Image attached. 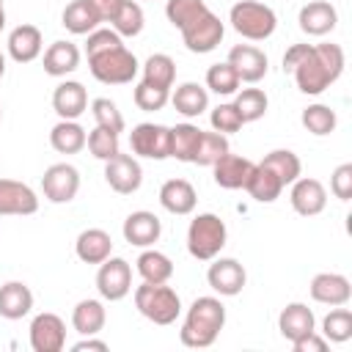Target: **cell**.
<instances>
[{
	"instance_id": "6da1fadb",
	"label": "cell",
	"mask_w": 352,
	"mask_h": 352,
	"mask_svg": "<svg viewBox=\"0 0 352 352\" xmlns=\"http://www.w3.org/2000/svg\"><path fill=\"white\" fill-rule=\"evenodd\" d=\"M344 72V50L338 44H311L300 63L292 69V77L297 88L305 96H319L324 94Z\"/></svg>"
},
{
	"instance_id": "7a4b0ae2",
	"label": "cell",
	"mask_w": 352,
	"mask_h": 352,
	"mask_svg": "<svg viewBox=\"0 0 352 352\" xmlns=\"http://www.w3.org/2000/svg\"><path fill=\"white\" fill-rule=\"evenodd\" d=\"M226 327V305L220 297L204 294L195 297L184 314L182 330H179V341L190 349H206L217 341L220 330Z\"/></svg>"
},
{
	"instance_id": "3957f363",
	"label": "cell",
	"mask_w": 352,
	"mask_h": 352,
	"mask_svg": "<svg viewBox=\"0 0 352 352\" xmlns=\"http://www.w3.org/2000/svg\"><path fill=\"white\" fill-rule=\"evenodd\" d=\"M228 242V228L220 214L201 212L187 226V253L195 261H212Z\"/></svg>"
},
{
	"instance_id": "277c9868",
	"label": "cell",
	"mask_w": 352,
	"mask_h": 352,
	"mask_svg": "<svg viewBox=\"0 0 352 352\" xmlns=\"http://www.w3.org/2000/svg\"><path fill=\"white\" fill-rule=\"evenodd\" d=\"M85 58H88L91 77L99 80L102 85H126L140 72V63H138L135 52L126 44H118V47H110V50L85 55Z\"/></svg>"
},
{
	"instance_id": "5b68a950",
	"label": "cell",
	"mask_w": 352,
	"mask_h": 352,
	"mask_svg": "<svg viewBox=\"0 0 352 352\" xmlns=\"http://www.w3.org/2000/svg\"><path fill=\"white\" fill-rule=\"evenodd\" d=\"M135 308L140 311V316H146L148 322L168 327L182 316V300L176 294L173 286L168 283H140L135 286Z\"/></svg>"
},
{
	"instance_id": "8992f818",
	"label": "cell",
	"mask_w": 352,
	"mask_h": 352,
	"mask_svg": "<svg viewBox=\"0 0 352 352\" xmlns=\"http://www.w3.org/2000/svg\"><path fill=\"white\" fill-rule=\"evenodd\" d=\"M228 22L248 41H267L275 33V28H278L275 11L267 3H258V0H239V3H234L231 11H228Z\"/></svg>"
},
{
	"instance_id": "52a82bcc",
	"label": "cell",
	"mask_w": 352,
	"mask_h": 352,
	"mask_svg": "<svg viewBox=\"0 0 352 352\" xmlns=\"http://www.w3.org/2000/svg\"><path fill=\"white\" fill-rule=\"evenodd\" d=\"M179 33H182V41H184V47H187L190 52L206 55V52L217 50V44L223 41L226 25L220 22V16H217L212 8H206V11L198 14L192 22H187Z\"/></svg>"
},
{
	"instance_id": "ba28073f",
	"label": "cell",
	"mask_w": 352,
	"mask_h": 352,
	"mask_svg": "<svg viewBox=\"0 0 352 352\" xmlns=\"http://www.w3.org/2000/svg\"><path fill=\"white\" fill-rule=\"evenodd\" d=\"M96 292L107 302H118L132 292V267L121 256H110L96 270Z\"/></svg>"
},
{
	"instance_id": "9c48e42d",
	"label": "cell",
	"mask_w": 352,
	"mask_h": 352,
	"mask_svg": "<svg viewBox=\"0 0 352 352\" xmlns=\"http://www.w3.org/2000/svg\"><path fill=\"white\" fill-rule=\"evenodd\" d=\"M129 146H132V154L135 157H143V160H168L170 157V126L154 124V121H143V124L132 126Z\"/></svg>"
},
{
	"instance_id": "30bf717a",
	"label": "cell",
	"mask_w": 352,
	"mask_h": 352,
	"mask_svg": "<svg viewBox=\"0 0 352 352\" xmlns=\"http://www.w3.org/2000/svg\"><path fill=\"white\" fill-rule=\"evenodd\" d=\"M41 192L50 204H69L80 192V170L72 162H55L41 176Z\"/></svg>"
},
{
	"instance_id": "8fae6325",
	"label": "cell",
	"mask_w": 352,
	"mask_h": 352,
	"mask_svg": "<svg viewBox=\"0 0 352 352\" xmlns=\"http://www.w3.org/2000/svg\"><path fill=\"white\" fill-rule=\"evenodd\" d=\"M28 341H30L33 352H63V346H66V322L52 311H41L30 322Z\"/></svg>"
},
{
	"instance_id": "7c38bea8",
	"label": "cell",
	"mask_w": 352,
	"mask_h": 352,
	"mask_svg": "<svg viewBox=\"0 0 352 352\" xmlns=\"http://www.w3.org/2000/svg\"><path fill=\"white\" fill-rule=\"evenodd\" d=\"M206 283L220 297H236L245 289V283H248V272H245V267L236 258L214 256L209 270H206Z\"/></svg>"
},
{
	"instance_id": "4fadbf2b",
	"label": "cell",
	"mask_w": 352,
	"mask_h": 352,
	"mask_svg": "<svg viewBox=\"0 0 352 352\" xmlns=\"http://www.w3.org/2000/svg\"><path fill=\"white\" fill-rule=\"evenodd\" d=\"M104 182L110 184V190H116L118 195H132L140 190L143 184V168L138 162L135 154H116L113 160L104 162Z\"/></svg>"
},
{
	"instance_id": "5bb4252c",
	"label": "cell",
	"mask_w": 352,
	"mask_h": 352,
	"mask_svg": "<svg viewBox=\"0 0 352 352\" xmlns=\"http://www.w3.org/2000/svg\"><path fill=\"white\" fill-rule=\"evenodd\" d=\"M289 204L297 214L302 217H316L324 212L327 206V190L319 179L314 176H297L292 184H289Z\"/></svg>"
},
{
	"instance_id": "9a60e30c",
	"label": "cell",
	"mask_w": 352,
	"mask_h": 352,
	"mask_svg": "<svg viewBox=\"0 0 352 352\" xmlns=\"http://www.w3.org/2000/svg\"><path fill=\"white\" fill-rule=\"evenodd\" d=\"M38 212V195L30 184L0 179V217H28Z\"/></svg>"
},
{
	"instance_id": "2e32d148",
	"label": "cell",
	"mask_w": 352,
	"mask_h": 352,
	"mask_svg": "<svg viewBox=\"0 0 352 352\" xmlns=\"http://www.w3.org/2000/svg\"><path fill=\"white\" fill-rule=\"evenodd\" d=\"M308 292H311V300L319 302V305H346L352 300V283L346 275L341 272H316L308 283Z\"/></svg>"
},
{
	"instance_id": "e0dca14e",
	"label": "cell",
	"mask_w": 352,
	"mask_h": 352,
	"mask_svg": "<svg viewBox=\"0 0 352 352\" xmlns=\"http://www.w3.org/2000/svg\"><path fill=\"white\" fill-rule=\"evenodd\" d=\"M234 72L239 74L242 82H258L267 77V69H270V60L264 55V50H258L256 44H234L228 50V58H226Z\"/></svg>"
},
{
	"instance_id": "ac0fdd59",
	"label": "cell",
	"mask_w": 352,
	"mask_h": 352,
	"mask_svg": "<svg viewBox=\"0 0 352 352\" xmlns=\"http://www.w3.org/2000/svg\"><path fill=\"white\" fill-rule=\"evenodd\" d=\"M121 234L135 248H154V242H160V236H162V220L148 209H138V212L126 214Z\"/></svg>"
},
{
	"instance_id": "d6986e66",
	"label": "cell",
	"mask_w": 352,
	"mask_h": 352,
	"mask_svg": "<svg viewBox=\"0 0 352 352\" xmlns=\"http://www.w3.org/2000/svg\"><path fill=\"white\" fill-rule=\"evenodd\" d=\"M256 162L242 157V154H223L214 165H212V176H214V184L223 187V190H245L248 187V179L253 173Z\"/></svg>"
},
{
	"instance_id": "ffe728a7",
	"label": "cell",
	"mask_w": 352,
	"mask_h": 352,
	"mask_svg": "<svg viewBox=\"0 0 352 352\" xmlns=\"http://www.w3.org/2000/svg\"><path fill=\"white\" fill-rule=\"evenodd\" d=\"M6 47H8V58L14 63H33L44 52V36L36 25L22 22L8 33Z\"/></svg>"
},
{
	"instance_id": "44dd1931",
	"label": "cell",
	"mask_w": 352,
	"mask_h": 352,
	"mask_svg": "<svg viewBox=\"0 0 352 352\" xmlns=\"http://www.w3.org/2000/svg\"><path fill=\"white\" fill-rule=\"evenodd\" d=\"M297 22L305 36H327L338 25V11L330 0H311L300 8Z\"/></svg>"
},
{
	"instance_id": "7402d4cb",
	"label": "cell",
	"mask_w": 352,
	"mask_h": 352,
	"mask_svg": "<svg viewBox=\"0 0 352 352\" xmlns=\"http://www.w3.org/2000/svg\"><path fill=\"white\" fill-rule=\"evenodd\" d=\"M52 110L58 113V118L77 121L88 110V91H85V85L77 82V80L58 82L55 91H52Z\"/></svg>"
},
{
	"instance_id": "603a6c76",
	"label": "cell",
	"mask_w": 352,
	"mask_h": 352,
	"mask_svg": "<svg viewBox=\"0 0 352 352\" xmlns=\"http://www.w3.org/2000/svg\"><path fill=\"white\" fill-rule=\"evenodd\" d=\"M198 204V192L187 179H168L160 187V206L176 217L192 214Z\"/></svg>"
},
{
	"instance_id": "cb8c5ba5",
	"label": "cell",
	"mask_w": 352,
	"mask_h": 352,
	"mask_svg": "<svg viewBox=\"0 0 352 352\" xmlns=\"http://www.w3.org/2000/svg\"><path fill=\"white\" fill-rule=\"evenodd\" d=\"M278 330L292 344V341H297V338H302V336L316 330V316L305 302H286L280 308V314H278Z\"/></svg>"
},
{
	"instance_id": "d4e9b609",
	"label": "cell",
	"mask_w": 352,
	"mask_h": 352,
	"mask_svg": "<svg viewBox=\"0 0 352 352\" xmlns=\"http://www.w3.org/2000/svg\"><path fill=\"white\" fill-rule=\"evenodd\" d=\"M74 253L82 264H102L113 256V236L104 228H85L74 239Z\"/></svg>"
},
{
	"instance_id": "484cf974",
	"label": "cell",
	"mask_w": 352,
	"mask_h": 352,
	"mask_svg": "<svg viewBox=\"0 0 352 352\" xmlns=\"http://www.w3.org/2000/svg\"><path fill=\"white\" fill-rule=\"evenodd\" d=\"M41 63H44V72L50 77H66L72 72L80 69V47L72 44V41H52L44 55H41Z\"/></svg>"
},
{
	"instance_id": "4316f807",
	"label": "cell",
	"mask_w": 352,
	"mask_h": 352,
	"mask_svg": "<svg viewBox=\"0 0 352 352\" xmlns=\"http://www.w3.org/2000/svg\"><path fill=\"white\" fill-rule=\"evenodd\" d=\"M33 311V292L22 280H8L0 286V316L16 322Z\"/></svg>"
},
{
	"instance_id": "83f0119b",
	"label": "cell",
	"mask_w": 352,
	"mask_h": 352,
	"mask_svg": "<svg viewBox=\"0 0 352 352\" xmlns=\"http://www.w3.org/2000/svg\"><path fill=\"white\" fill-rule=\"evenodd\" d=\"M107 324V308L102 300L85 297L72 308V327L80 336H99Z\"/></svg>"
},
{
	"instance_id": "f1b7e54d",
	"label": "cell",
	"mask_w": 352,
	"mask_h": 352,
	"mask_svg": "<svg viewBox=\"0 0 352 352\" xmlns=\"http://www.w3.org/2000/svg\"><path fill=\"white\" fill-rule=\"evenodd\" d=\"M60 25L74 36H88L102 25V16L91 0H72L60 14Z\"/></svg>"
},
{
	"instance_id": "f546056e",
	"label": "cell",
	"mask_w": 352,
	"mask_h": 352,
	"mask_svg": "<svg viewBox=\"0 0 352 352\" xmlns=\"http://www.w3.org/2000/svg\"><path fill=\"white\" fill-rule=\"evenodd\" d=\"M170 104L176 113H182L184 118H198L201 113L209 110V91L201 82H182L176 85V91L170 94Z\"/></svg>"
},
{
	"instance_id": "4dcf8cb0",
	"label": "cell",
	"mask_w": 352,
	"mask_h": 352,
	"mask_svg": "<svg viewBox=\"0 0 352 352\" xmlns=\"http://www.w3.org/2000/svg\"><path fill=\"white\" fill-rule=\"evenodd\" d=\"M85 138L88 132L80 126V121H69V118H60L50 129V146L58 154H80L85 148Z\"/></svg>"
},
{
	"instance_id": "1f68e13d",
	"label": "cell",
	"mask_w": 352,
	"mask_h": 352,
	"mask_svg": "<svg viewBox=\"0 0 352 352\" xmlns=\"http://www.w3.org/2000/svg\"><path fill=\"white\" fill-rule=\"evenodd\" d=\"M135 270L146 283H168L173 278V261L154 248H143V253L135 261Z\"/></svg>"
},
{
	"instance_id": "d6a6232c",
	"label": "cell",
	"mask_w": 352,
	"mask_h": 352,
	"mask_svg": "<svg viewBox=\"0 0 352 352\" xmlns=\"http://www.w3.org/2000/svg\"><path fill=\"white\" fill-rule=\"evenodd\" d=\"M107 22L121 38H135V36H140V30L146 25V16H143V8H140L138 0H118L113 16Z\"/></svg>"
},
{
	"instance_id": "836d02e7",
	"label": "cell",
	"mask_w": 352,
	"mask_h": 352,
	"mask_svg": "<svg viewBox=\"0 0 352 352\" xmlns=\"http://www.w3.org/2000/svg\"><path fill=\"white\" fill-rule=\"evenodd\" d=\"M245 190H248V195H250L253 201H258V204H272V201L280 198L283 182H280L267 165L256 162V168H253L250 179H248V187H245Z\"/></svg>"
},
{
	"instance_id": "e575fe53",
	"label": "cell",
	"mask_w": 352,
	"mask_h": 352,
	"mask_svg": "<svg viewBox=\"0 0 352 352\" xmlns=\"http://www.w3.org/2000/svg\"><path fill=\"white\" fill-rule=\"evenodd\" d=\"M201 126L184 121V124H176L170 126V157L179 160V162H192L195 160V148H198V140H201Z\"/></svg>"
},
{
	"instance_id": "d590c367",
	"label": "cell",
	"mask_w": 352,
	"mask_h": 352,
	"mask_svg": "<svg viewBox=\"0 0 352 352\" xmlns=\"http://www.w3.org/2000/svg\"><path fill=\"white\" fill-rule=\"evenodd\" d=\"M143 82L157 85V88H173L176 82V60L165 52H154L143 63Z\"/></svg>"
},
{
	"instance_id": "8d00e7d4",
	"label": "cell",
	"mask_w": 352,
	"mask_h": 352,
	"mask_svg": "<svg viewBox=\"0 0 352 352\" xmlns=\"http://www.w3.org/2000/svg\"><path fill=\"white\" fill-rule=\"evenodd\" d=\"M261 165H267V168L283 182V187H289V184L302 173V162H300V157H297L292 148H272V151L261 160Z\"/></svg>"
},
{
	"instance_id": "74e56055",
	"label": "cell",
	"mask_w": 352,
	"mask_h": 352,
	"mask_svg": "<svg viewBox=\"0 0 352 352\" xmlns=\"http://www.w3.org/2000/svg\"><path fill=\"white\" fill-rule=\"evenodd\" d=\"M300 124H302V126H305L311 135L324 138V135L336 132V126H338V116H336V110H333L330 104L316 102V104H308V107L302 110Z\"/></svg>"
},
{
	"instance_id": "f35d334b",
	"label": "cell",
	"mask_w": 352,
	"mask_h": 352,
	"mask_svg": "<svg viewBox=\"0 0 352 352\" xmlns=\"http://www.w3.org/2000/svg\"><path fill=\"white\" fill-rule=\"evenodd\" d=\"M239 85H242V80H239V74L234 72V66L228 60L212 63L206 69V91H212L217 96H234L239 91Z\"/></svg>"
},
{
	"instance_id": "ab89813d",
	"label": "cell",
	"mask_w": 352,
	"mask_h": 352,
	"mask_svg": "<svg viewBox=\"0 0 352 352\" xmlns=\"http://www.w3.org/2000/svg\"><path fill=\"white\" fill-rule=\"evenodd\" d=\"M234 107L239 110L245 124H253V121L264 118V113L270 107V99H267V94L261 88H239L234 94Z\"/></svg>"
},
{
	"instance_id": "60d3db41",
	"label": "cell",
	"mask_w": 352,
	"mask_h": 352,
	"mask_svg": "<svg viewBox=\"0 0 352 352\" xmlns=\"http://www.w3.org/2000/svg\"><path fill=\"white\" fill-rule=\"evenodd\" d=\"M327 344H344L352 338V311L344 305L330 308V314L322 319V330H319Z\"/></svg>"
},
{
	"instance_id": "b9f144b4",
	"label": "cell",
	"mask_w": 352,
	"mask_h": 352,
	"mask_svg": "<svg viewBox=\"0 0 352 352\" xmlns=\"http://www.w3.org/2000/svg\"><path fill=\"white\" fill-rule=\"evenodd\" d=\"M231 146H228V135H220V132H201V140H198V148H195V160L192 165H204V168H212L223 154H228Z\"/></svg>"
},
{
	"instance_id": "7bdbcfd3",
	"label": "cell",
	"mask_w": 352,
	"mask_h": 352,
	"mask_svg": "<svg viewBox=\"0 0 352 352\" xmlns=\"http://www.w3.org/2000/svg\"><path fill=\"white\" fill-rule=\"evenodd\" d=\"M85 146H88V151H91L96 160H102V162L113 160V157L121 151L118 132H110V129H104V126H94V129L88 132V138H85Z\"/></svg>"
},
{
	"instance_id": "ee69618b",
	"label": "cell",
	"mask_w": 352,
	"mask_h": 352,
	"mask_svg": "<svg viewBox=\"0 0 352 352\" xmlns=\"http://www.w3.org/2000/svg\"><path fill=\"white\" fill-rule=\"evenodd\" d=\"M91 116H94L96 126H104V129H110V132H124V126H126V121H124L118 104H116L113 99H107V96H96V99L91 102Z\"/></svg>"
},
{
	"instance_id": "f6af8a7d",
	"label": "cell",
	"mask_w": 352,
	"mask_h": 352,
	"mask_svg": "<svg viewBox=\"0 0 352 352\" xmlns=\"http://www.w3.org/2000/svg\"><path fill=\"white\" fill-rule=\"evenodd\" d=\"M132 102L143 113H157V110H162L170 102V91L168 88H157V85H148V82L140 80L135 85V91H132Z\"/></svg>"
},
{
	"instance_id": "bcb514c9",
	"label": "cell",
	"mask_w": 352,
	"mask_h": 352,
	"mask_svg": "<svg viewBox=\"0 0 352 352\" xmlns=\"http://www.w3.org/2000/svg\"><path fill=\"white\" fill-rule=\"evenodd\" d=\"M209 6H206V0H168L165 3V16H168V22L176 28V30H182L187 22H192L198 14H204Z\"/></svg>"
},
{
	"instance_id": "7dc6e473",
	"label": "cell",
	"mask_w": 352,
	"mask_h": 352,
	"mask_svg": "<svg viewBox=\"0 0 352 352\" xmlns=\"http://www.w3.org/2000/svg\"><path fill=\"white\" fill-rule=\"evenodd\" d=\"M209 124H212V129L220 132V135H234V132H239V129L245 126V121H242L239 110L234 107V102H220L217 107H212Z\"/></svg>"
},
{
	"instance_id": "c3c4849f",
	"label": "cell",
	"mask_w": 352,
	"mask_h": 352,
	"mask_svg": "<svg viewBox=\"0 0 352 352\" xmlns=\"http://www.w3.org/2000/svg\"><path fill=\"white\" fill-rule=\"evenodd\" d=\"M118 44H124V38L113 28H96V30L88 33L85 55H94V52H102V50H110V47H118Z\"/></svg>"
},
{
	"instance_id": "681fc988",
	"label": "cell",
	"mask_w": 352,
	"mask_h": 352,
	"mask_svg": "<svg viewBox=\"0 0 352 352\" xmlns=\"http://www.w3.org/2000/svg\"><path fill=\"white\" fill-rule=\"evenodd\" d=\"M330 192L338 201H349L352 198V162H341L330 173Z\"/></svg>"
},
{
	"instance_id": "f907efd6",
	"label": "cell",
	"mask_w": 352,
	"mask_h": 352,
	"mask_svg": "<svg viewBox=\"0 0 352 352\" xmlns=\"http://www.w3.org/2000/svg\"><path fill=\"white\" fill-rule=\"evenodd\" d=\"M327 338L319 333V330H314V333H308V336H302V338H297V341H292V349L294 352H327Z\"/></svg>"
},
{
	"instance_id": "816d5d0a",
	"label": "cell",
	"mask_w": 352,
	"mask_h": 352,
	"mask_svg": "<svg viewBox=\"0 0 352 352\" xmlns=\"http://www.w3.org/2000/svg\"><path fill=\"white\" fill-rule=\"evenodd\" d=\"M311 44H292L286 52H283V72H289L292 74V69L300 63V58L305 55V50H308Z\"/></svg>"
},
{
	"instance_id": "f5cc1de1",
	"label": "cell",
	"mask_w": 352,
	"mask_h": 352,
	"mask_svg": "<svg viewBox=\"0 0 352 352\" xmlns=\"http://www.w3.org/2000/svg\"><path fill=\"white\" fill-rule=\"evenodd\" d=\"M72 349L74 352H85V349H96V352H107L110 346H107V341H102V338H96V336H82L77 344H72Z\"/></svg>"
},
{
	"instance_id": "db71d44e",
	"label": "cell",
	"mask_w": 352,
	"mask_h": 352,
	"mask_svg": "<svg viewBox=\"0 0 352 352\" xmlns=\"http://www.w3.org/2000/svg\"><path fill=\"white\" fill-rule=\"evenodd\" d=\"M94 6H96V11H99V16H102V22H107L110 16H113V11H116V6H118V0H91Z\"/></svg>"
},
{
	"instance_id": "11a10c76",
	"label": "cell",
	"mask_w": 352,
	"mask_h": 352,
	"mask_svg": "<svg viewBox=\"0 0 352 352\" xmlns=\"http://www.w3.org/2000/svg\"><path fill=\"white\" fill-rule=\"evenodd\" d=\"M3 74H6V55L0 52V77H3Z\"/></svg>"
},
{
	"instance_id": "9f6ffc18",
	"label": "cell",
	"mask_w": 352,
	"mask_h": 352,
	"mask_svg": "<svg viewBox=\"0 0 352 352\" xmlns=\"http://www.w3.org/2000/svg\"><path fill=\"white\" fill-rule=\"evenodd\" d=\"M6 28V8H0V30Z\"/></svg>"
},
{
	"instance_id": "6f0895ef",
	"label": "cell",
	"mask_w": 352,
	"mask_h": 352,
	"mask_svg": "<svg viewBox=\"0 0 352 352\" xmlns=\"http://www.w3.org/2000/svg\"><path fill=\"white\" fill-rule=\"evenodd\" d=\"M0 118H3V107H0Z\"/></svg>"
},
{
	"instance_id": "680465c9",
	"label": "cell",
	"mask_w": 352,
	"mask_h": 352,
	"mask_svg": "<svg viewBox=\"0 0 352 352\" xmlns=\"http://www.w3.org/2000/svg\"><path fill=\"white\" fill-rule=\"evenodd\" d=\"M0 8H3V0H0Z\"/></svg>"
}]
</instances>
